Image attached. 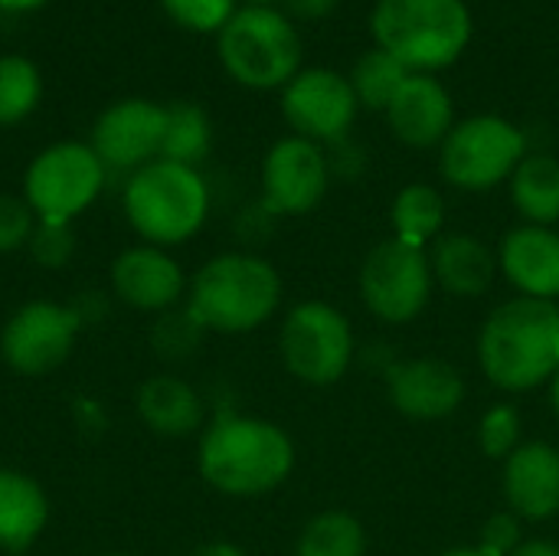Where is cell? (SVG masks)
Here are the masks:
<instances>
[{"mask_svg":"<svg viewBox=\"0 0 559 556\" xmlns=\"http://www.w3.org/2000/svg\"><path fill=\"white\" fill-rule=\"evenodd\" d=\"M134 410H138V419L151 433L167 436V439L190 436V433L203 429V419H206V406H203V397L197 393V387L174 374L147 377L138 387Z\"/></svg>","mask_w":559,"mask_h":556,"instance_id":"obj_20","label":"cell"},{"mask_svg":"<svg viewBox=\"0 0 559 556\" xmlns=\"http://www.w3.org/2000/svg\"><path fill=\"white\" fill-rule=\"evenodd\" d=\"M200 478L229 498H255L275 492L295 469V446L285 429L269 419L219 413L197 446Z\"/></svg>","mask_w":559,"mask_h":556,"instance_id":"obj_1","label":"cell"},{"mask_svg":"<svg viewBox=\"0 0 559 556\" xmlns=\"http://www.w3.org/2000/svg\"><path fill=\"white\" fill-rule=\"evenodd\" d=\"M49 528V495L10 465H0V551L26 554Z\"/></svg>","mask_w":559,"mask_h":556,"instance_id":"obj_21","label":"cell"},{"mask_svg":"<svg viewBox=\"0 0 559 556\" xmlns=\"http://www.w3.org/2000/svg\"><path fill=\"white\" fill-rule=\"evenodd\" d=\"M190 556H246V551L236 547V544H229V541H213V544L197 547Z\"/></svg>","mask_w":559,"mask_h":556,"instance_id":"obj_37","label":"cell"},{"mask_svg":"<svg viewBox=\"0 0 559 556\" xmlns=\"http://www.w3.org/2000/svg\"><path fill=\"white\" fill-rule=\"evenodd\" d=\"M331 180V161L308 138H282L262 161V206L278 216L311 213Z\"/></svg>","mask_w":559,"mask_h":556,"instance_id":"obj_13","label":"cell"},{"mask_svg":"<svg viewBox=\"0 0 559 556\" xmlns=\"http://www.w3.org/2000/svg\"><path fill=\"white\" fill-rule=\"evenodd\" d=\"M167 128V105L147 98H124L108 105L92 125V151L108 170H141L160 157Z\"/></svg>","mask_w":559,"mask_h":556,"instance_id":"obj_14","label":"cell"},{"mask_svg":"<svg viewBox=\"0 0 559 556\" xmlns=\"http://www.w3.org/2000/svg\"><path fill=\"white\" fill-rule=\"evenodd\" d=\"M521 547V518L495 514L481 531V551L488 556H511Z\"/></svg>","mask_w":559,"mask_h":556,"instance_id":"obj_34","label":"cell"},{"mask_svg":"<svg viewBox=\"0 0 559 556\" xmlns=\"http://www.w3.org/2000/svg\"><path fill=\"white\" fill-rule=\"evenodd\" d=\"M504 498L524 521L559 514V452L550 442H524L504 459Z\"/></svg>","mask_w":559,"mask_h":556,"instance_id":"obj_18","label":"cell"},{"mask_svg":"<svg viewBox=\"0 0 559 556\" xmlns=\"http://www.w3.org/2000/svg\"><path fill=\"white\" fill-rule=\"evenodd\" d=\"M160 7L190 33H219L236 13V0H160Z\"/></svg>","mask_w":559,"mask_h":556,"instance_id":"obj_29","label":"cell"},{"mask_svg":"<svg viewBox=\"0 0 559 556\" xmlns=\"http://www.w3.org/2000/svg\"><path fill=\"white\" fill-rule=\"evenodd\" d=\"M282 301L275 265L252 252H223L203 262L187 288V311L203 331L246 334L262 328Z\"/></svg>","mask_w":559,"mask_h":556,"instance_id":"obj_3","label":"cell"},{"mask_svg":"<svg viewBox=\"0 0 559 556\" xmlns=\"http://www.w3.org/2000/svg\"><path fill=\"white\" fill-rule=\"evenodd\" d=\"M278 347L292 377L311 387H328L337 383L354 360V331L334 305L305 301L288 311Z\"/></svg>","mask_w":559,"mask_h":556,"instance_id":"obj_9","label":"cell"},{"mask_svg":"<svg viewBox=\"0 0 559 556\" xmlns=\"http://www.w3.org/2000/svg\"><path fill=\"white\" fill-rule=\"evenodd\" d=\"M393 134L409 147H436L455 128V105L445 85L426 72H409L386 108Z\"/></svg>","mask_w":559,"mask_h":556,"instance_id":"obj_17","label":"cell"},{"mask_svg":"<svg viewBox=\"0 0 559 556\" xmlns=\"http://www.w3.org/2000/svg\"><path fill=\"white\" fill-rule=\"evenodd\" d=\"M26 249L43 269H62V265H69V259L75 252V233H72V226H62V223H36Z\"/></svg>","mask_w":559,"mask_h":556,"instance_id":"obj_32","label":"cell"},{"mask_svg":"<svg viewBox=\"0 0 559 556\" xmlns=\"http://www.w3.org/2000/svg\"><path fill=\"white\" fill-rule=\"evenodd\" d=\"M223 69L246 88H285L301 72V36L275 7H242L219 29Z\"/></svg>","mask_w":559,"mask_h":556,"instance_id":"obj_6","label":"cell"},{"mask_svg":"<svg viewBox=\"0 0 559 556\" xmlns=\"http://www.w3.org/2000/svg\"><path fill=\"white\" fill-rule=\"evenodd\" d=\"M370 33L409 72L452 66L472 39V13L462 0H377Z\"/></svg>","mask_w":559,"mask_h":556,"instance_id":"obj_5","label":"cell"},{"mask_svg":"<svg viewBox=\"0 0 559 556\" xmlns=\"http://www.w3.org/2000/svg\"><path fill=\"white\" fill-rule=\"evenodd\" d=\"M442 177L459 190H491L514 177L527 157V138L501 115H475L459 121L439 144Z\"/></svg>","mask_w":559,"mask_h":556,"instance_id":"obj_8","label":"cell"},{"mask_svg":"<svg viewBox=\"0 0 559 556\" xmlns=\"http://www.w3.org/2000/svg\"><path fill=\"white\" fill-rule=\"evenodd\" d=\"M121 210L141 242L174 249L206 226L210 187L197 167L157 157L128 177Z\"/></svg>","mask_w":559,"mask_h":556,"instance_id":"obj_4","label":"cell"},{"mask_svg":"<svg viewBox=\"0 0 559 556\" xmlns=\"http://www.w3.org/2000/svg\"><path fill=\"white\" fill-rule=\"evenodd\" d=\"M203 334V328L190 318V311L183 308L180 315H174V311H167V315H160V321H157V328H154V347L160 351V354H167V357H183V354H190L193 347H197V338Z\"/></svg>","mask_w":559,"mask_h":556,"instance_id":"obj_33","label":"cell"},{"mask_svg":"<svg viewBox=\"0 0 559 556\" xmlns=\"http://www.w3.org/2000/svg\"><path fill=\"white\" fill-rule=\"evenodd\" d=\"M554 380V387H550V403H554V410H557V416H559V370L550 377Z\"/></svg>","mask_w":559,"mask_h":556,"instance_id":"obj_39","label":"cell"},{"mask_svg":"<svg viewBox=\"0 0 559 556\" xmlns=\"http://www.w3.org/2000/svg\"><path fill=\"white\" fill-rule=\"evenodd\" d=\"M386 390L390 403L409 419H445L465 400V380L459 370L436 357L390 364Z\"/></svg>","mask_w":559,"mask_h":556,"instance_id":"obj_16","label":"cell"},{"mask_svg":"<svg viewBox=\"0 0 559 556\" xmlns=\"http://www.w3.org/2000/svg\"><path fill=\"white\" fill-rule=\"evenodd\" d=\"M429 265H432V279L445 292H452L459 298H478L488 292V285L495 279L498 259L491 256V249L481 239H475L468 233H445L436 239Z\"/></svg>","mask_w":559,"mask_h":556,"instance_id":"obj_22","label":"cell"},{"mask_svg":"<svg viewBox=\"0 0 559 556\" xmlns=\"http://www.w3.org/2000/svg\"><path fill=\"white\" fill-rule=\"evenodd\" d=\"M357 95L347 75L334 69H301L282 92V115L295 128L298 138H308L314 144L328 141L337 144L347 138L354 115H357Z\"/></svg>","mask_w":559,"mask_h":556,"instance_id":"obj_12","label":"cell"},{"mask_svg":"<svg viewBox=\"0 0 559 556\" xmlns=\"http://www.w3.org/2000/svg\"><path fill=\"white\" fill-rule=\"evenodd\" d=\"M511 197L527 226H550L559 220V161L550 154H527L514 177Z\"/></svg>","mask_w":559,"mask_h":556,"instance_id":"obj_23","label":"cell"},{"mask_svg":"<svg viewBox=\"0 0 559 556\" xmlns=\"http://www.w3.org/2000/svg\"><path fill=\"white\" fill-rule=\"evenodd\" d=\"M82 315L72 305L36 298L20 305L0 331V360L16 377H46L75 351Z\"/></svg>","mask_w":559,"mask_h":556,"instance_id":"obj_10","label":"cell"},{"mask_svg":"<svg viewBox=\"0 0 559 556\" xmlns=\"http://www.w3.org/2000/svg\"><path fill=\"white\" fill-rule=\"evenodd\" d=\"M478 442L485 449V456L491 459H508L518 446H521V416L514 406L498 403L485 413L481 426H478Z\"/></svg>","mask_w":559,"mask_h":556,"instance_id":"obj_30","label":"cell"},{"mask_svg":"<svg viewBox=\"0 0 559 556\" xmlns=\"http://www.w3.org/2000/svg\"><path fill=\"white\" fill-rule=\"evenodd\" d=\"M108 167L82 141H56L43 147L23 174V200L36 223L72 226L102 193Z\"/></svg>","mask_w":559,"mask_h":556,"instance_id":"obj_7","label":"cell"},{"mask_svg":"<svg viewBox=\"0 0 559 556\" xmlns=\"http://www.w3.org/2000/svg\"><path fill=\"white\" fill-rule=\"evenodd\" d=\"M111 292L121 305L147 315H167L187 295V275L180 262L160 246H128L115 256L108 272Z\"/></svg>","mask_w":559,"mask_h":556,"instance_id":"obj_15","label":"cell"},{"mask_svg":"<svg viewBox=\"0 0 559 556\" xmlns=\"http://www.w3.org/2000/svg\"><path fill=\"white\" fill-rule=\"evenodd\" d=\"M478 360L488 380L521 393L559 370V308L540 298H511L491 311L478 338Z\"/></svg>","mask_w":559,"mask_h":556,"instance_id":"obj_2","label":"cell"},{"mask_svg":"<svg viewBox=\"0 0 559 556\" xmlns=\"http://www.w3.org/2000/svg\"><path fill=\"white\" fill-rule=\"evenodd\" d=\"M393 236L409 242V246H426L429 239L439 236L445 223V203L436 187L429 184H409L396 193L393 210H390Z\"/></svg>","mask_w":559,"mask_h":556,"instance_id":"obj_24","label":"cell"},{"mask_svg":"<svg viewBox=\"0 0 559 556\" xmlns=\"http://www.w3.org/2000/svg\"><path fill=\"white\" fill-rule=\"evenodd\" d=\"M275 3H285V0H249V7H275Z\"/></svg>","mask_w":559,"mask_h":556,"instance_id":"obj_41","label":"cell"},{"mask_svg":"<svg viewBox=\"0 0 559 556\" xmlns=\"http://www.w3.org/2000/svg\"><path fill=\"white\" fill-rule=\"evenodd\" d=\"M511 556H559V544H554V541H521V547Z\"/></svg>","mask_w":559,"mask_h":556,"instance_id":"obj_36","label":"cell"},{"mask_svg":"<svg viewBox=\"0 0 559 556\" xmlns=\"http://www.w3.org/2000/svg\"><path fill=\"white\" fill-rule=\"evenodd\" d=\"M409 69L386 49L373 46L370 52H364L350 72V85L360 105L367 108H390L393 95L400 92V85L406 82Z\"/></svg>","mask_w":559,"mask_h":556,"instance_id":"obj_28","label":"cell"},{"mask_svg":"<svg viewBox=\"0 0 559 556\" xmlns=\"http://www.w3.org/2000/svg\"><path fill=\"white\" fill-rule=\"evenodd\" d=\"M213 144L210 115L193 102H174L167 105V128H164V147L160 157L197 167Z\"/></svg>","mask_w":559,"mask_h":556,"instance_id":"obj_25","label":"cell"},{"mask_svg":"<svg viewBox=\"0 0 559 556\" xmlns=\"http://www.w3.org/2000/svg\"><path fill=\"white\" fill-rule=\"evenodd\" d=\"M33 229H36V216L26 206V200L13 193H0V256L26 249Z\"/></svg>","mask_w":559,"mask_h":556,"instance_id":"obj_31","label":"cell"},{"mask_svg":"<svg viewBox=\"0 0 559 556\" xmlns=\"http://www.w3.org/2000/svg\"><path fill=\"white\" fill-rule=\"evenodd\" d=\"M43 98V75L26 56H0V128L26 121Z\"/></svg>","mask_w":559,"mask_h":556,"instance_id":"obj_27","label":"cell"},{"mask_svg":"<svg viewBox=\"0 0 559 556\" xmlns=\"http://www.w3.org/2000/svg\"><path fill=\"white\" fill-rule=\"evenodd\" d=\"M285 3H288V10H292L295 16H301V20H324V16H331L334 7H337V0H285Z\"/></svg>","mask_w":559,"mask_h":556,"instance_id":"obj_35","label":"cell"},{"mask_svg":"<svg viewBox=\"0 0 559 556\" xmlns=\"http://www.w3.org/2000/svg\"><path fill=\"white\" fill-rule=\"evenodd\" d=\"M49 0H0V13H33Z\"/></svg>","mask_w":559,"mask_h":556,"instance_id":"obj_38","label":"cell"},{"mask_svg":"<svg viewBox=\"0 0 559 556\" xmlns=\"http://www.w3.org/2000/svg\"><path fill=\"white\" fill-rule=\"evenodd\" d=\"M364 305L386 324H406L423 315L432 295V265L423 246L386 239L370 249L360 269Z\"/></svg>","mask_w":559,"mask_h":556,"instance_id":"obj_11","label":"cell"},{"mask_svg":"<svg viewBox=\"0 0 559 556\" xmlns=\"http://www.w3.org/2000/svg\"><path fill=\"white\" fill-rule=\"evenodd\" d=\"M367 537L357 518L344 511H324L311 518L295 544V556H364Z\"/></svg>","mask_w":559,"mask_h":556,"instance_id":"obj_26","label":"cell"},{"mask_svg":"<svg viewBox=\"0 0 559 556\" xmlns=\"http://www.w3.org/2000/svg\"><path fill=\"white\" fill-rule=\"evenodd\" d=\"M498 265L524 298L554 301L559 295V236L547 226L511 229L501 242Z\"/></svg>","mask_w":559,"mask_h":556,"instance_id":"obj_19","label":"cell"},{"mask_svg":"<svg viewBox=\"0 0 559 556\" xmlns=\"http://www.w3.org/2000/svg\"><path fill=\"white\" fill-rule=\"evenodd\" d=\"M442 556H488L481 547H462V551H449V554Z\"/></svg>","mask_w":559,"mask_h":556,"instance_id":"obj_40","label":"cell"},{"mask_svg":"<svg viewBox=\"0 0 559 556\" xmlns=\"http://www.w3.org/2000/svg\"><path fill=\"white\" fill-rule=\"evenodd\" d=\"M102 556H128V554H102Z\"/></svg>","mask_w":559,"mask_h":556,"instance_id":"obj_42","label":"cell"}]
</instances>
